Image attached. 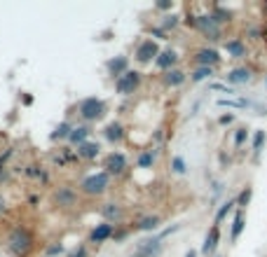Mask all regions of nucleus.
<instances>
[{"mask_svg": "<svg viewBox=\"0 0 267 257\" xmlns=\"http://www.w3.org/2000/svg\"><path fill=\"white\" fill-rule=\"evenodd\" d=\"M181 24H183V16H181V14H164V16H162V21H160V28L167 33V35H169V33L176 30Z\"/></svg>", "mask_w": 267, "mask_h": 257, "instance_id": "nucleus-30", "label": "nucleus"}, {"mask_svg": "<svg viewBox=\"0 0 267 257\" xmlns=\"http://www.w3.org/2000/svg\"><path fill=\"white\" fill-rule=\"evenodd\" d=\"M28 206H31V208H38V206H40V194H31V197H28Z\"/></svg>", "mask_w": 267, "mask_h": 257, "instance_id": "nucleus-47", "label": "nucleus"}, {"mask_svg": "<svg viewBox=\"0 0 267 257\" xmlns=\"http://www.w3.org/2000/svg\"><path fill=\"white\" fill-rule=\"evenodd\" d=\"M38 248L35 234L26 225H14L5 234V250L12 257H31Z\"/></svg>", "mask_w": 267, "mask_h": 257, "instance_id": "nucleus-1", "label": "nucleus"}, {"mask_svg": "<svg viewBox=\"0 0 267 257\" xmlns=\"http://www.w3.org/2000/svg\"><path fill=\"white\" fill-rule=\"evenodd\" d=\"M21 173H24V178H28V180H38L40 185H50V171H47L45 166H40V164H26V166L21 168Z\"/></svg>", "mask_w": 267, "mask_h": 257, "instance_id": "nucleus-23", "label": "nucleus"}, {"mask_svg": "<svg viewBox=\"0 0 267 257\" xmlns=\"http://www.w3.org/2000/svg\"><path fill=\"white\" fill-rule=\"evenodd\" d=\"M265 143H267V131H265V129H255L253 138H251V150H253V154H255V157H258V154L263 152Z\"/></svg>", "mask_w": 267, "mask_h": 257, "instance_id": "nucleus-32", "label": "nucleus"}, {"mask_svg": "<svg viewBox=\"0 0 267 257\" xmlns=\"http://www.w3.org/2000/svg\"><path fill=\"white\" fill-rule=\"evenodd\" d=\"M234 120H237V117H234V112H223V115L218 117V124H220V126H232Z\"/></svg>", "mask_w": 267, "mask_h": 257, "instance_id": "nucleus-40", "label": "nucleus"}, {"mask_svg": "<svg viewBox=\"0 0 267 257\" xmlns=\"http://www.w3.org/2000/svg\"><path fill=\"white\" fill-rule=\"evenodd\" d=\"M190 61L195 63V68H200V66H204V68H218L220 63H223V56H220V52L216 49V47H200V49H195L192 52V56H190Z\"/></svg>", "mask_w": 267, "mask_h": 257, "instance_id": "nucleus-9", "label": "nucleus"}, {"mask_svg": "<svg viewBox=\"0 0 267 257\" xmlns=\"http://www.w3.org/2000/svg\"><path fill=\"white\" fill-rule=\"evenodd\" d=\"M113 234H115V225H110V222H99V225H94L92 229H89V236H87V243L92 245H103L108 241H113Z\"/></svg>", "mask_w": 267, "mask_h": 257, "instance_id": "nucleus-11", "label": "nucleus"}, {"mask_svg": "<svg viewBox=\"0 0 267 257\" xmlns=\"http://www.w3.org/2000/svg\"><path fill=\"white\" fill-rule=\"evenodd\" d=\"M209 10V14L214 16V21L218 24L220 28H225L232 24V19H234V14H232V10H227V7H223V5H218V2H214V5H209L206 7Z\"/></svg>", "mask_w": 267, "mask_h": 257, "instance_id": "nucleus-24", "label": "nucleus"}, {"mask_svg": "<svg viewBox=\"0 0 267 257\" xmlns=\"http://www.w3.org/2000/svg\"><path fill=\"white\" fill-rule=\"evenodd\" d=\"M218 243H220V227H218V225H211L209 231H206V236H204V243H201L200 253L204 257H216Z\"/></svg>", "mask_w": 267, "mask_h": 257, "instance_id": "nucleus-15", "label": "nucleus"}, {"mask_svg": "<svg viewBox=\"0 0 267 257\" xmlns=\"http://www.w3.org/2000/svg\"><path fill=\"white\" fill-rule=\"evenodd\" d=\"M73 126H75V124L70 122V120L59 122L56 126H54V131L50 134V140H52V143H64V140H68V136H70V131H73Z\"/></svg>", "mask_w": 267, "mask_h": 257, "instance_id": "nucleus-27", "label": "nucleus"}, {"mask_svg": "<svg viewBox=\"0 0 267 257\" xmlns=\"http://www.w3.org/2000/svg\"><path fill=\"white\" fill-rule=\"evenodd\" d=\"M251 80H253V70L249 66H237V68H232V70H227V75H225V84H230V87L249 84Z\"/></svg>", "mask_w": 267, "mask_h": 257, "instance_id": "nucleus-17", "label": "nucleus"}, {"mask_svg": "<svg viewBox=\"0 0 267 257\" xmlns=\"http://www.w3.org/2000/svg\"><path fill=\"white\" fill-rule=\"evenodd\" d=\"M218 106H220V108H246L249 101H244V98H239V101H232V98H218Z\"/></svg>", "mask_w": 267, "mask_h": 257, "instance_id": "nucleus-37", "label": "nucleus"}, {"mask_svg": "<svg viewBox=\"0 0 267 257\" xmlns=\"http://www.w3.org/2000/svg\"><path fill=\"white\" fill-rule=\"evenodd\" d=\"M75 154L80 162H96L101 157V143L99 140H87L80 148H75Z\"/></svg>", "mask_w": 267, "mask_h": 257, "instance_id": "nucleus-20", "label": "nucleus"}, {"mask_svg": "<svg viewBox=\"0 0 267 257\" xmlns=\"http://www.w3.org/2000/svg\"><path fill=\"white\" fill-rule=\"evenodd\" d=\"M110 185H113V178L108 176L106 171H94V173H87L80 180L78 192L84 199H101L110 192Z\"/></svg>", "mask_w": 267, "mask_h": 257, "instance_id": "nucleus-3", "label": "nucleus"}, {"mask_svg": "<svg viewBox=\"0 0 267 257\" xmlns=\"http://www.w3.org/2000/svg\"><path fill=\"white\" fill-rule=\"evenodd\" d=\"M223 52H225L230 59H246L249 56V45L244 38H230V40L223 42Z\"/></svg>", "mask_w": 267, "mask_h": 257, "instance_id": "nucleus-19", "label": "nucleus"}, {"mask_svg": "<svg viewBox=\"0 0 267 257\" xmlns=\"http://www.w3.org/2000/svg\"><path fill=\"white\" fill-rule=\"evenodd\" d=\"M234 211H237V199H234V197H230V199H225V201L218 206V211H216V215H214V225L220 227V222H223L230 213H234Z\"/></svg>", "mask_w": 267, "mask_h": 257, "instance_id": "nucleus-28", "label": "nucleus"}, {"mask_svg": "<svg viewBox=\"0 0 267 257\" xmlns=\"http://www.w3.org/2000/svg\"><path fill=\"white\" fill-rule=\"evenodd\" d=\"M178 61H181V56L176 52L174 47H167V49H162L160 56L155 59V68L162 73H167V70H171V68H178Z\"/></svg>", "mask_w": 267, "mask_h": 257, "instance_id": "nucleus-16", "label": "nucleus"}, {"mask_svg": "<svg viewBox=\"0 0 267 257\" xmlns=\"http://www.w3.org/2000/svg\"><path fill=\"white\" fill-rule=\"evenodd\" d=\"M169 168H171V173H174V176H185V173H187L185 157H181V154H174V157H171V162H169Z\"/></svg>", "mask_w": 267, "mask_h": 257, "instance_id": "nucleus-34", "label": "nucleus"}, {"mask_svg": "<svg viewBox=\"0 0 267 257\" xmlns=\"http://www.w3.org/2000/svg\"><path fill=\"white\" fill-rule=\"evenodd\" d=\"M21 103H24V106H33V96L24 94V96H21Z\"/></svg>", "mask_w": 267, "mask_h": 257, "instance_id": "nucleus-48", "label": "nucleus"}, {"mask_svg": "<svg viewBox=\"0 0 267 257\" xmlns=\"http://www.w3.org/2000/svg\"><path fill=\"white\" fill-rule=\"evenodd\" d=\"M127 70H132V66H129V56L127 54H117V56H113V59H108L106 61V73L113 82L120 80Z\"/></svg>", "mask_w": 267, "mask_h": 257, "instance_id": "nucleus-14", "label": "nucleus"}, {"mask_svg": "<svg viewBox=\"0 0 267 257\" xmlns=\"http://www.w3.org/2000/svg\"><path fill=\"white\" fill-rule=\"evenodd\" d=\"M260 7H263V12L267 14V0H265V2H263V5H260Z\"/></svg>", "mask_w": 267, "mask_h": 257, "instance_id": "nucleus-51", "label": "nucleus"}, {"mask_svg": "<svg viewBox=\"0 0 267 257\" xmlns=\"http://www.w3.org/2000/svg\"><path fill=\"white\" fill-rule=\"evenodd\" d=\"M99 213L103 217V222H110V225H124V220H127V211H124V206L117 201H106L101 203V208H99Z\"/></svg>", "mask_w": 267, "mask_h": 257, "instance_id": "nucleus-10", "label": "nucleus"}, {"mask_svg": "<svg viewBox=\"0 0 267 257\" xmlns=\"http://www.w3.org/2000/svg\"><path fill=\"white\" fill-rule=\"evenodd\" d=\"M246 229V211H234V217H232V225H230V241L237 243L241 236V231Z\"/></svg>", "mask_w": 267, "mask_h": 257, "instance_id": "nucleus-26", "label": "nucleus"}, {"mask_svg": "<svg viewBox=\"0 0 267 257\" xmlns=\"http://www.w3.org/2000/svg\"><path fill=\"white\" fill-rule=\"evenodd\" d=\"M160 225H162V217L160 215H143V217H138L136 222L132 225V231H157L160 229Z\"/></svg>", "mask_w": 267, "mask_h": 257, "instance_id": "nucleus-25", "label": "nucleus"}, {"mask_svg": "<svg viewBox=\"0 0 267 257\" xmlns=\"http://www.w3.org/2000/svg\"><path fill=\"white\" fill-rule=\"evenodd\" d=\"M164 241H160L157 236H150L146 241H141V243L136 245V250H134L129 257H160L164 253Z\"/></svg>", "mask_w": 267, "mask_h": 257, "instance_id": "nucleus-13", "label": "nucleus"}, {"mask_svg": "<svg viewBox=\"0 0 267 257\" xmlns=\"http://www.w3.org/2000/svg\"><path fill=\"white\" fill-rule=\"evenodd\" d=\"M155 10L171 14V10H174V2H171V0H160V2H155Z\"/></svg>", "mask_w": 267, "mask_h": 257, "instance_id": "nucleus-42", "label": "nucleus"}, {"mask_svg": "<svg viewBox=\"0 0 267 257\" xmlns=\"http://www.w3.org/2000/svg\"><path fill=\"white\" fill-rule=\"evenodd\" d=\"M265 87H267V77H265Z\"/></svg>", "mask_w": 267, "mask_h": 257, "instance_id": "nucleus-52", "label": "nucleus"}, {"mask_svg": "<svg viewBox=\"0 0 267 257\" xmlns=\"http://www.w3.org/2000/svg\"><path fill=\"white\" fill-rule=\"evenodd\" d=\"M101 134H103V140L115 148V145H122V143L127 140V126H124L120 120H110V122L103 126Z\"/></svg>", "mask_w": 267, "mask_h": 257, "instance_id": "nucleus-12", "label": "nucleus"}, {"mask_svg": "<svg viewBox=\"0 0 267 257\" xmlns=\"http://www.w3.org/2000/svg\"><path fill=\"white\" fill-rule=\"evenodd\" d=\"M80 192L75 185H70V182H61V185H56L52 190V203L54 208H59V211H75L78 206H80Z\"/></svg>", "mask_w": 267, "mask_h": 257, "instance_id": "nucleus-4", "label": "nucleus"}, {"mask_svg": "<svg viewBox=\"0 0 267 257\" xmlns=\"http://www.w3.org/2000/svg\"><path fill=\"white\" fill-rule=\"evenodd\" d=\"M129 234H132V227H127V225H117V227H115V234H113V241H115V243H124Z\"/></svg>", "mask_w": 267, "mask_h": 257, "instance_id": "nucleus-36", "label": "nucleus"}, {"mask_svg": "<svg viewBox=\"0 0 267 257\" xmlns=\"http://www.w3.org/2000/svg\"><path fill=\"white\" fill-rule=\"evenodd\" d=\"M160 82H162V87H167V89H178V87H183L187 82V73L183 68H171V70L162 73Z\"/></svg>", "mask_w": 267, "mask_h": 257, "instance_id": "nucleus-18", "label": "nucleus"}, {"mask_svg": "<svg viewBox=\"0 0 267 257\" xmlns=\"http://www.w3.org/2000/svg\"><path fill=\"white\" fill-rule=\"evenodd\" d=\"M75 115L80 117L82 124H96L103 122L108 117V103L99 96H87V98H80L75 103Z\"/></svg>", "mask_w": 267, "mask_h": 257, "instance_id": "nucleus-2", "label": "nucleus"}, {"mask_svg": "<svg viewBox=\"0 0 267 257\" xmlns=\"http://www.w3.org/2000/svg\"><path fill=\"white\" fill-rule=\"evenodd\" d=\"M148 33H150V38H152V40H169V35H167L160 26H150Z\"/></svg>", "mask_w": 267, "mask_h": 257, "instance_id": "nucleus-39", "label": "nucleus"}, {"mask_svg": "<svg viewBox=\"0 0 267 257\" xmlns=\"http://www.w3.org/2000/svg\"><path fill=\"white\" fill-rule=\"evenodd\" d=\"M214 75H216V70H214V68H204V66H200V68H192L187 77H190V82H192V84H200V82L211 80Z\"/></svg>", "mask_w": 267, "mask_h": 257, "instance_id": "nucleus-29", "label": "nucleus"}, {"mask_svg": "<svg viewBox=\"0 0 267 257\" xmlns=\"http://www.w3.org/2000/svg\"><path fill=\"white\" fill-rule=\"evenodd\" d=\"M7 211H10V206H7V197H5L2 190H0V220L7 215Z\"/></svg>", "mask_w": 267, "mask_h": 257, "instance_id": "nucleus-43", "label": "nucleus"}, {"mask_svg": "<svg viewBox=\"0 0 267 257\" xmlns=\"http://www.w3.org/2000/svg\"><path fill=\"white\" fill-rule=\"evenodd\" d=\"M152 140H155V148H160L162 140H164V129H155L152 131Z\"/></svg>", "mask_w": 267, "mask_h": 257, "instance_id": "nucleus-44", "label": "nucleus"}, {"mask_svg": "<svg viewBox=\"0 0 267 257\" xmlns=\"http://www.w3.org/2000/svg\"><path fill=\"white\" fill-rule=\"evenodd\" d=\"M195 30H197L206 42H220L225 38V28H220L216 24L214 16L209 14V10L201 14H195Z\"/></svg>", "mask_w": 267, "mask_h": 257, "instance_id": "nucleus-5", "label": "nucleus"}, {"mask_svg": "<svg viewBox=\"0 0 267 257\" xmlns=\"http://www.w3.org/2000/svg\"><path fill=\"white\" fill-rule=\"evenodd\" d=\"M234 199H237V208H239V211H246L249 203H251V199H253V187H251V185L241 187V192L234 197Z\"/></svg>", "mask_w": 267, "mask_h": 257, "instance_id": "nucleus-33", "label": "nucleus"}, {"mask_svg": "<svg viewBox=\"0 0 267 257\" xmlns=\"http://www.w3.org/2000/svg\"><path fill=\"white\" fill-rule=\"evenodd\" d=\"M176 231H181V225H171V227H167L164 231H160V234H155L160 241H164L167 236H171V234H176Z\"/></svg>", "mask_w": 267, "mask_h": 257, "instance_id": "nucleus-41", "label": "nucleus"}, {"mask_svg": "<svg viewBox=\"0 0 267 257\" xmlns=\"http://www.w3.org/2000/svg\"><path fill=\"white\" fill-rule=\"evenodd\" d=\"M220 162H223V166H225V164H227V166H230V157H225V154H220Z\"/></svg>", "mask_w": 267, "mask_h": 257, "instance_id": "nucleus-50", "label": "nucleus"}, {"mask_svg": "<svg viewBox=\"0 0 267 257\" xmlns=\"http://www.w3.org/2000/svg\"><path fill=\"white\" fill-rule=\"evenodd\" d=\"M249 138H251V136H249V129H246V126H237L234 134H232V145H234V148H244V145L249 143Z\"/></svg>", "mask_w": 267, "mask_h": 257, "instance_id": "nucleus-35", "label": "nucleus"}, {"mask_svg": "<svg viewBox=\"0 0 267 257\" xmlns=\"http://www.w3.org/2000/svg\"><path fill=\"white\" fill-rule=\"evenodd\" d=\"M209 89H211V91H225L227 96L237 94V91H234V87H230V84H220V82H214V84H211Z\"/></svg>", "mask_w": 267, "mask_h": 257, "instance_id": "nucleus-38", "label": "nucleus"}, {"mask_svg": "<svg viewBox=\"0 0 267 257\" xmlns=\"http://www.w3.org/2000/svg\"><path fill=\"white\" fill-rule=\"evenodd\" d=\"M68 250L66 245L61 243V241H50V243H45V248H42V255L45 257H64Z\"/></svg>", "mask_w": 267, "mask_h": 257, "instance_id": "nucleus-31", "label": "nucleus"}, {"mask_svg": "<svg viewBox=\"0 0 267 257\" xmlns=\"http://www.w3.org/2000/svg\"><path fill=\"white\" fill-rule=\"evenodd\" d=\"M249 35H251V40H260V35H263V30L258 26H251L249 28Z\"/></svg>", "mask_w": 267, "mask_h": 257, "instance_id": "nucleus-46", "label": "nucleus"}, {"mask_svg": "<svg viewBox=\"0 0 267 257\" xmlns=\"http://www.w3.org/2000/svg\"><path fill=\"white\" fill-rule=\"evenodd\" d=\"M185 257H200V253H197V250H192V248H190V250H187V253H185Z\"/></svg>", "mask_w": 267, "mask_h": 257, "instance_id": "nucleus-49", "label": "nucleus"}, {"mask_svg": "<svg viewBox=\"0 0 267 257\" xmlns=\"http://www.w3.org/2000/svg\"><path fill=\"white\" fill-rule=\"evenodd\" d=\"M141 87H143V73L132 68V70H127V73L122 75L120 80H115V94L129 98V96L138 94Z\"/></svg>", "mask_w": 267, "mask_h": 257, "instance_id": "nucleus-7", "label": "nucleus"}, {"mask_svg": "<svg viewBox=\"0 0 267 257\" xmlns=\"http://www.w3.org/2000/svg\"><path fill=\"white\" fill-rule=\"evenodd\" d=\"M216 257H223V255H216Z\"/></svg>", "mask_w": 267, "mask_h": 257, "instance_id": "nucleus-53", "label": "nucleus"}, {"mask_svg": "<svg viewBox=\"0 0 267 257\" xmlns=\"http://www.w3.org/2000/svg\"><path fill=\"white\" fill-rule=\"evenodd\" d=\"M160 52H162L160 42L152 40V38H143L136 45V49H134V61L138 66H150V63H155V59L160 56Z\"/></svg>", "mask_w": 267, "mask_h": 257, "instance_id": "nucleus-8", "label": "nucleus"}, {"mask_svg": "<svg viewBox=\"0 0 267 257\" xmlns=\"http://www.w3.org/2000/svg\"><path fill=\"white\" fill-rule=\"evenodd\" d=\"M101 166H103L101 171H106L113 180H117V178H124L129 173V157L122 150H110L106 157H103Z\"/></svg>", "mask_w": 267, "mask_h": 257, "instance_id": "nucleus-6", "label": "nucleus"}, {"mask_svg": "<svg viewBox=\"0 0 267 257\" xmlns=\"http://www.w3.org/2000/svg\"><path fill=\"white\" fill-rule=\"evenodd\" d=\"M12 180V173H10V168H0V185H7Z\"/></svg>", "mask_w": 267, "mask_h": 257, "instance_id": "nucleus-45", "label": "nucleus"}, {"mask_svg": "<svg viewBox=\"0 0 267 257\" xmlns=\"http://www.w3.org/2000/svg\"><path fill=\"white\" fill-rule=\"evenodd\" d=\"M157 157H160V148L141 150V152L136 154V168H141V171H150V168H155Z\"/></svg>", "mask_w": 267, "mask_h": 257, "instance_id": "nucleus-21", "label": "nucleus"}, {"mask_svg": "<svg viewBox=\"0 0 267 257\" xmlns=\"http://www.w3.org/2000/svg\"><path fill=\"white\" fill-rule=\"evenodd\" d=\"M92 134H94L92 126L80 122V124H75V126H73V131H70V136H68V143H70L73 148H80L82 143L92 140Z\"/></svg>", "mask_w": 267, "mask_h": 257, "instance_id": "nucleus-22", "label": "nucleus"}]
</instances>
